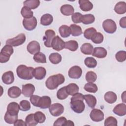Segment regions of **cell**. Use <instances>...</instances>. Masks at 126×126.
<instances>
[{"label":"cell","instance_id":"obj_10","mask_svg":"<svg viewBox=\"0 0 126 126\" xmlns=\"http://www.w3.org/2000/svg\"><path fill=\"white\" fill-rule=\"evenodd\" d=\"M90 117L93 121L98 122L102 121L104 119V115L101 110L94 108L91 111L90 114Z\"/></svg>","mask_w":126,"mask_h":126},{"label":"cell","instance_id":"obj_23","mask_svg":"<svg viewBox=\"0 0 126 126\" xmlns=\"http://www.w3.org/2000/svg\"><path fill=\"white\" fill-rule=\"evenodd\" d=\"M84 98L88 106L91 108H94L96 104V99L95 97L92 94H85Z\"/></svg>","mask_w":126,"mask_h":126},{"label":"cell","instance_id":"obj_52","mask_svg":"<svg viewBox=\"0 0 126 126\" xmlns=\"http://www.w3.org/2000/svg\"><path fill=\"white\" fill-rule=\"evenodd\" d=\"M40 97V96L37 95H32L30 97V100L33 106L35 107H38V104Z\"/></svg>","mask_w":126,"mask_h":126},{"label":"cell","instance_id":"obj_24","mask_svg":"<svg viewBox=\"0 0 126 126\" xmlns=\"http://www.w3.org/2000/svg\"><path fill=\"white\" fill-rule=\"evenodd\" d=\"M60 11L62 14L65 16H69L74 13V9L70 4H64L61 7Z\"/></svg>","mask_w":126,"mask_h":126},{"label":"cell","instance_id":"obj_31","mask_svg":"<svg viewBox=\"0 0 126 126\" xmlns=\"http://www.w3.org/2000/svg\"><path fill=\"white\" fill-rule=\"evenodd\" d=\"M40 2L39 0H27L23 2L24 6H26L31 9L36 8L40 5Z\"/></svg>","mask_w":126,"mask_h":126},{"label":"cell","instance_id":"obj_39","mask_svg":"<svg viewBox=\"0 0 126 126\" xmlns=\"http://www.w3.org/2000/svg\"><path fill=\"white\" fill-rule=\"evenodd\" d=\"M84 63L89 68H94L97 65V61L93 57H87L84 60Z\"/></svg>","mask_w":126,"mask_h":126},{"label":"cell","instance_id":"obj_28","mask_svg":"<svg viewBox=\"0 0 126 126\" xmlns=\"http://www.w3.org/2000/svg\"><path fill=\"white\" fill-rule=\"evenodd\" d=\"M93 50V46L89 43H84L80 47V50L81 52L85 55L92 54Z\"/></svg>","mask_w":126,"mask_h":126},{"label":"cell","instance_id":"obj_4","mask_svg":"<svg viewBox=\"0 0 126 126\" xmlns=\"http://www.w3.org/2000/svg\"><path fill=\"white\" fill-rule=\"evenodd\" d=\"M13 52L14 50L12 46L8 44L4 46L0 52V63H5L7 62Z\"/></svg>","mask_w":126,"mask_h":126},{"label":"cell","instance_id":"obj_9","mask_svg":"<svg viewBox=\"0 0 126 126\" xmlns=\"http://www.w3.org/2000/svg\"><path fill=\"white\" fill-rule=\"evenodd\" d=\"M37 20L34 16L29 19H24L23 20L24 28L28 31L34 30L37 26Z\"/></svg>","mask_w":126,"mask_h":126},{"label":"cell","instance_id":"obj_12","mask_svg":"<svg viewBox=\"0 0 126 126\" xmlns=\"http://www.w3.org/2000/svg\"><path fill=\"white\" fill-rule=\"evenodd\" d=\"M82 74V70L81 68L78 65L72 66L68 70V75L70 78L79 79L80 78Z\"/></svg>","mask_w":126,"mask_h":126},{"label":"cell","instance_id":"obj_7","mask_svg":"<svg viewBox=\"0 0 126 126\" xmlns=\"http://www.w3.org/2000/svg\"><path fill=\"white\" fill-rule=\"evenodd\" d=\"M49 110L53 116L58 117L63 113L64 107L61 103H55L51 105L49 108Z\"/></svg>","mask_w":126,"mask_h":126},{"label":"cell","instance_id":"obj_47","mask_svg":"<svg viewBox=\"0 0 126 126\" xmlns=\"http://www.w3.org/2000/svg\"><path fill=\"white\" fill-rule=\"evenodd\" d=\"M20 110L22 111H27L31 109V104L27 100H23L19 103Z\"/></svg>","mask_w":126,"mask_h":126},{"label":"cell","instance_id":"obj_14","mask_svg":"<svg viewBox=\"0 0 126 126\" xmlns=\"http://www.w3.org/2000/svg\"><path fill=\"white\" fill-rule=\"evenodd\" d=\"M35 91V87L32 84H27L22 85V93L26 97H31L33 95Z\"/></svg>","mask_w":126,"mask_h":126},{"label":"cell","instance_id":"obj_25","mask_svg":"<svg viewBox=\"0 0 126 126\" xmlns=\"http://www.w3.org/2000/svg\"><path fill=\"white\" fill-rule=\"evenodd\" d=\"M115 12L118 14H123L126 12V3L125 1H119L114 7Z\"/></svg>","mask_w":126,"mask_h":126},{"label":"cell","instance_id":"obj_19","mask_svg":"<svg viewBox=\"0 0 126 126\" xmlns=\"http://www.w3.org/2000/svg\"><path fill=\"white\" fill-rule=\"evenodd\" d=\"M107 52L106 50L103 47H97L94 49L92 55L98 58H104L106 57Z\"/></svg>","mask_w":126,"mask_h":126},{"label":"cell","instance_id":"obj_32","mask_svg":"<svg viewBox=\"0 0 126 126\" xmlns=\"http://www.w3.org/2000/svg\"><path fill=\"white\" fill-rule=\"evenodd\" d=\"M59 32L61 36L63 38L67 37L70 34V27L65 25L61 26L59 29Z\"/></svg>","mask_w":126,"mask_h":126},{"label":"cell","instance_id":"obj_27","mask_svg":"<svg viewBox=\"0 0 126 126\" xmlns=\"http://www.w3.org/2000/svg\"><path fill=\"white\" fill-rule=\"evenodd\" d=\"M65 90L68 95H73L78 92L79 88L77 84L75 83H70L65 86Z\"/></svg>","mask_w":126,"mask_h":126},{"label":"cell","instance_id":"obj_8","mask_svg":"<svg viewBox=\"0 0 126 126\" xmlns=\"http://www.w3.org/2000/svg\"><path fill=\"white\" fill-rule=\"evenodd\" d=\"M55 32L53 30H47L45 32V36L43 38L44 40V45L48 47H51L52 42L55 37Z\"/></svg>","mask_w":126,"mask_h":126},{"label":"cell","instance_id":"obj_55","mask_svg":"<svg viewBox=\"0 0 126 126\" xmlns=\"http://www.w3.org/2000/svg\"><path fill=\"white\" fill-rule=\"evenodd\" d=\"M74 126V124L71 120H67L65 123V126Z\"/></svg>","mask_w":126,"mask_h":126},{"label":"cell","instance_id":"obj_21","mask_svg":"<svg viewBox=\"0 0 126 126\" xmlns=\"http://www.w3.org/2000/svg\"><path fill=\"white\" fill-rule=\"evenodd\" d=\"M21 90L17 86H12L9 88L7 91L8 95L12 98H16L20 96Z\"/></svg>","mask_w":126,"mask_h":126},{"label":"cell","instance_id":"obj_46","mask_svg":"<svg viewBox=\"0 0 126 126\" xmlns=\"http://www.w3.org/2000/svg\"><path fill=\"white\" fill-rule=\"evenodd\" d=\"M104 37L103 34L100 32H96L92 38L91 40L95 44H100L103 41Z\"/></svg>","mask_w":126,"mask_h":126},{"label":"cell","instance_id":"obj_30","mask_svg":"<svg viewBox=\"0 0 126 126\" xmlns=\"http://www.w3.org/2000/svg\"><path fill=\"white\" fill-rule=\"evenodd\" d=\"M70 34L73 36H78L82 34V30L80 26L76 24H71L70 26Z\"/></svg>","mask_w":126,"mask_h":126},{"label":"cell","instance_id":"obj_16","mask_svg":"<svg viewBox=\"0 0 126 126\" xmlns=\"http://www.w3.org/2000/svg\"><path fill=\"white\" fill-rule=\"evenodd\" d=\"M20 110L19 104L15 102L9 103L7 107V112L12 115H18Z\"/></svg>","mask_w":126,"mask_h":126},{"label":"cell","instance_id":"obj_37","mask_svg":"<svg viewBox=\"0 0 126 126\" xmlns=\"http://www.w3.org/2000/svg\"><path fill=\"white\" fill-rule=\"evenodd\" d=\"M33 59L34 61L36 63H46V56L42 52H39L34 54Z\"/></svg>","mask_w":126,"mask_h":126},{"label":"cell","instance_id":"obj_17","mask_svg":"<svg viewBox=\"0 0 126 126\" xmlns=\"http://www.w3.org/2000/svg\"><path fill=\"white\" fill-rule=\"evenodd\" d=\"M3 83L6 85L12 84L14 81V73L12 71H8L4 72L1 77Z\"/></svg>","mask_w":126,"mask_h":126},{"label":"cell","instance_id":"obj_35","mask_svg":"<svg viewBox=\"0 0 126 126\" xmlns=\"http://www.w3.org/2000/svg\"><path fill=\"white\" fill-rule=\"evenodd\" d=\"M95 17L94 15L88 14L82 15L81 22L85 25H88L93 23L94 22Z\"/></svg>","mask_w":126,"mask_h":126},{"label":"cell","instance_id":"obj_54","mask_svg":"<svg viewBox=\"0 0 126 126\" xmlns=\"http://www.w3.org/2000/svg\"><path fill=\"white\" fill-rule=\"evenodd\" d=\"M120 26L121 27L123 28H126V17H124L122 18L119 22Z\"/></svg>","mask_w":126,"mask_h":126},{"label":"cell","instance_id":"obj_50","mask_svg":"<svg viewBox=\"0 0 126 126\" xmlns=\"http://www.w3.org/2000/svg\"><path fill=\"white\" fill-rule=\"evenodd\" d=\"M82 14L79 12L74 13L71 16V19L72 22L75 23H80L81 22V19L82 17Z\"/></svg>","mask_w":126,"mask_h":126},{"label":"cell","instance_id":"obj_42","mask_svg":"<svg viewBox=\"0 0 126 126\" xmlns=\"http://www.w3.org/2000/svg\"><path fill=\"white\" fill-rule=\"evenodd\" d=\"M68 96L66 90L65 86L60 88L57 93V97L59 99L63 100L66 98Z\"/></svg>","mask_w":126,"mask_h":126},{"label":"cell","instance_id":"obj_18","mask_svg":"<svg viewBox=\"0 0 126 126\" xmlns=\"http://www.w3.org/2000/svg\"><path fill=\"white\" fill-rule=\"evenodd\" d=\"M51 105V98L48 96H43L40 97L38 107L41 109H47L49 108Z\"/></svg>","mask_w":126,"mask_h":126},{"label":"cell","instance_id":"obj_20","mask_svg":"<svg viewBox=\"0 0 126 126\" xmlns=\"http://www.w3.org/2000/svg\"><path fill=\"white\" fill-rule=\"evenodd\" d=\"M114 114L119 116H123L126 114V105L124 103H120L116 105L113 110Z\"/></svg>","mask_w":126,"mask_h":126},{"label":"cell","instance_id":"obj_6","mask_svg":"<svg viewBox=\"0 0 126 126\" xmlns=\"http://www.w3.org/2000/svg\"><path fill=\"white\" fill-rule=\"evenodd\" d=\"M102 27L105 32L108 33H113L117 30L116 23L112 19H106L102 23Z\"/></svg>","mask_w":126,"mask_h":126},{"label":"cell","instance_id":"obj_29","mask_svg":"<svg viewBox=\"0 0 126 126\" xmlns=\"http://www.w3.org/2000/svg\"><path fill=\"white\" fill-rule=\"evenodd\" d=\"M53 21V16L48 13L42 15L40 18V24L42 25L46 26L50 25Z\"/></svg>","mask_w":126,"mask_h":126},{"label":"cell","instance_id":"obj_15","mask_svg":"<svg viewBox=\"0 0 126 126\" xmlns=\"http://www.w3.org/2000/svg\"><path fill=\"white\" fill-rule=\"evenodd\" d=\"M33 75L36 80H42L46 75V70L42 66L37 67L34 69Z\"/></svg>","mask_w":126,"mask_h":126},{"label":"cell","instance_id":"obj_38","mask_svg":"<svg viewBox=\"0 0 126 126\" xmlns=\"http://www.w3.org/2000/svg\"><path fill=\"white\" fill-rule=\"evenodd\" d=\"M25 123L27 126H34L38 124L34 119V114L33 113L27 116L25 118Z\"/></svg>","mask_w":126,"mask_h":126},{"label":"cell","instance_id":"obj_26","mask_svg":"<svg viewBox=\"0 0 126 126\" xmlns=\"http://www.w3.org/2000/svg\"><path fill=\"white\" fill-rule=\"evenodd\" d=\"M104 98L106 102L109 104H112L116 102L117 99V96L114 92L109 91L105 94Z\"/></svg>","mask_w":126,"mask_h":126},{"label":"cell","instance_id":"obj_34","mask_svg":"<svg viewBox=\"0 0 126 126\" xmlns=\"http://www.w3.org/2000/svg\"><path fill=\"white\" fill-rule=\"evenodd\" d=\"M49 59L52 63L57 64L62 61V58L60 54L58 53H53L49 55Z\"/></svg>","mask_w":126,"mask_h":126},{"label":"cell","instance_id":"obj_3","mask_svg":"<svg viewBox=\"0 0 126 126\" xmlns=\"http://www.w3.org/2000/svg\"><path fill=\"white\" fill-rule=\"evenodd\" d=\"M34 69L32 67L27 66L24 64L19 65L16 69L17 75L19 78L24 80H31L33 77Z\"/></svg>","mask_w":126,"mask_h":126},{"label":"cell","instance_id":"obj_33","mask_svg":"<svg viewBox=\"0 0 126 126\" xmlns=\"http://www.w3.org/2000/svg\"><path fill=\"white\" fill-rule=\"evenodd\" d=\"M78 48V43L75 40H69L65 42L64 48L71 51H75Z\"/></svg>","mask_w":126,"mask_h":126},{"label":"cell","instance_id":"obj_36","mask_svg":"<svg viewBox=\"0 0 126 126\" xmlns=\"http://www.w3.org/2000/svg\"><path fill=\"white\" fill-rule=\"evenodd\" d=\"M21 14L25 19H29L33 17V13L31 9L26 6H23L21 10Z\"/></svg>","mask_w":126,"mask_h":126},{"label":"cell","instance_id":"obj_43","mask_svg":"<svg viewBox=\"0 0 126 126\" xmlns=\"http://www.w3.org/2000/svg\"><path fill=\"white\" fill-rule=\"evenodd\" d=\"M96 32V30L94 28H89L84 32V36L87 39H91L94 34Z\"/></svg>","mask_w":126,"mask_h":126},{"label":"cell","instance_id":"obj_44","mask_svg":"<svg viewBox=\"0 0 126 126\" xmlns=\"http://www.w3.org/2000/svg\"><path fill=\"white\" fill-rule=\"evenodd\" d=\"M34 117L35 121L38 123H43L46 120V116L45 114L41 111H37L34 114Z\"/></svg>","mask_w":126,"mask_h":126},{"label":"cell","instance_id":"obj_13","mask_svg":"<svg viewBox=\"0 0 126 126\" xmlns=\"http://www.w3.org/2000/svg\"><path fill=\"white\" fill-rule=\"evenodd\" d=\"M27 50L29 53L34 55L40 52V46L39 43L35 40L31 41L27 45Z\"/></svg>","mask_w":126,"mask_h":126},{"label":"cell","instance_id":"obj_5","mask_svg":"<svg viewBox=\"0 0 126 126\" xmlns=\"http://www.w3.org/2000/svg\"><path fill=\"white\" fill-rule=\"evenodd\" d=\"M26 39L25 34L21 33L13 38L7 39L6 41V44L14 47L18 46L23 44L25 42Z\"/></svg>","mask_w":126,"mask_h":126},{"label":"cell","instance_id":"obj_11","mask_svg":"<svg viewBox=\"0 0 126 126\" xmlns=\"http://www.w3.org/2000/svg\"><path fill=\"white\" fill-rule=\"evenodd\" d=\"M65 42L58 35L55 37L52 42L51 47L55 50L60 51L64 48Z\"/></svg>","mask_w":126,"mask_h":126},{"label":"cell","instance_id":"obj_1","mask_svg":"<svg viewBox=\"0 0 126 126\" xmlns=\"http://www.w3.org/2000/svg\"><path fill=\"white\" fill-rule=\"evenodd\" d=\"M84 100V96L81 93H77L72 95L70 103L71 109L76 113L83 112L85 107Z\"/></svg>","mask_w":126,"mask_h":126},{"label":"cell","instance_id":"obj_51","mask_svg":"<svg viewBox=\"0 0 126 126\" xmlns=\"http://www.w3.org/2000/svg\"><path fill=\"white\" fill-rule=\"evenodd\" d=\"M67 120L64 117H61L57 119L54 122L53 126H65V123Z\"/></svg>","mask_w":126,"mask_h":126},{"label":"cell","instance_id":"obj_41","mask_svg":"<svg viewBox=\"0 0 126 126\" xmlns=\"http://www.w3.org/2000/svg\"><path fill=\"white\" fill-rule=\"evenodd\" d=\"M4 119L6 123L9 124H14L15 122L18 119V115H12L6 111L4 115Z\"/></svg>","mask_w":126,"mask_h":126},{"label":"cell","instance_id":"obj_2","mask_svg":"<svg viewBox=\"0 0 126 126\" xmlns=\"http://www.w3.org/2000/svg\"><path fill=\"white\" fill-rule=\"evenodd\" d=\"M65 78L64 76L60 73L49 76L45 82L46 87L49 90H54L64 83Z\"/></svg>","mask_w":126,"mask_h":126},{"label":"cell","instance_id":"obj_45","mask_svg":"<svg viewBox=\"0 0 126 126\" xmlns=\"http://www.w3.org/2000/svg\"><path fill=\"white\" fill-rule=\"evenodd\" d=\"M85 78L88 82L93 83L96 81L97 79V75L94 72L90 71L87 72Z\"/></svg>","mask_w":126,"mask_h":126},{"label":"cell","instance_id":"obj_53","mask_svg":"<svg viewBox=\"0 0 126 126\" xmlns=\"http://www.w3.org/2000/svg\"><path fill=\"white\" fill-rule=\"evenodd\" d=\"M13 124H14V126H27L25 122H24L23 120H22L21 119H19V120L17 119Z\"/></svg>","mask_w":126,"mask_h":126},{"label":"cell","instance_id":"obj_40","mask_svg":"<svg viewBox=\"0 0 126 126\" xmlns=\"http://www.w3.org/2000/svg\"><path fill=\"white\" fill-rule=\"evenodd\" d=\"M84 89L87 92L92 93H96L98 90L96 85L93 83H88L86 84L84 87Z\"/></svg>","mask_w":126,"mask_h":126},{"label":"cell","instance_id":"obj_22","mask_svg":"<svg viewBox=\"0 0 126 126\" xmlns=\"http://www.w3.org/2000/svg\"><path fill=\"white\" fill-rule=\"evenodd\" d=\"M80 8L83 11H89L93 8V3L89 0H79L78 1Z\"/></svg>","mask_w":126,"mask_h":126},{"label":"cell","instance_id":"obj_49","mask_svg":"<svg viewBox=\"0 0 126 126\" xmlns=\"http://www.w3.org/2000/svg\"><path fill=\"white\" fill-rule=\"evenodd\" d=\"M117 124H118V122L117 119L113 116H109L107 117L104 121L105 126H117Z\"/></svg>","mask_w":126,"mask_h":126},{"label":"cell","instance_id":"obj_48","mask_svg":"<svg viewBox=\"0 0 126 126\" xmlns=\"http://www.w3.org/2000/svg\"><path fill=\"white\" fill-rule=\"evenodd\" d=\"M116 60L119 62H123L126 59V52L125 51H119L115 55Z\"/></svg>","mask_w":126,"mask_h":126}]
</instances>
